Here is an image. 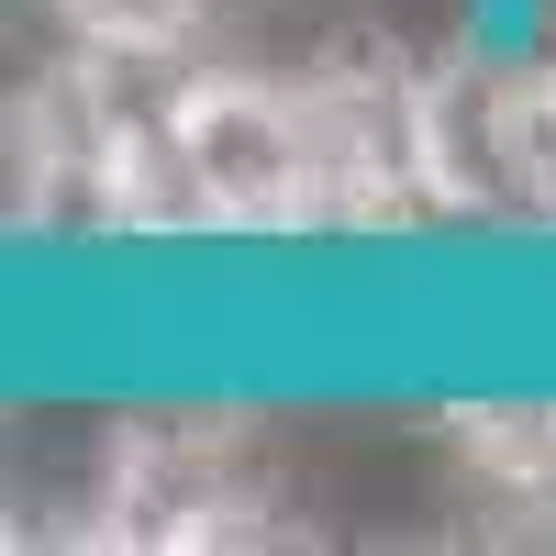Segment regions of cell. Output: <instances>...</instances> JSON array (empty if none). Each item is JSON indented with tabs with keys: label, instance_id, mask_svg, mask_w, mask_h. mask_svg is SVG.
Segmentation results:
<instances>
[{
	"label": "cell",
	"instance_id": "6da1fadb",
	"mask_svg": "<svg viewBox=\"0 0 556 556\" xmlns=\"http://www.w3.org/2000/svg\"><path fill=\"white\" fill-rule=\"evenodd\" d=\"M468 468L501 501H556V412H479L468 424Z\"/></svg>",
	"mask_w": 556,
	"mask_h": 556
}]
</instances>
